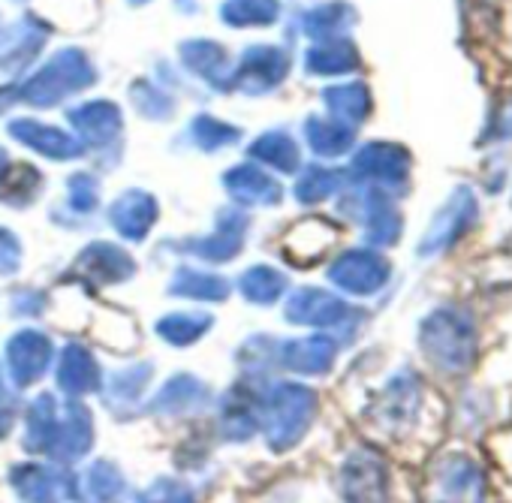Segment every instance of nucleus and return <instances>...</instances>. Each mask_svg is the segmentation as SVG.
Instances as JSON below:
<instances>
[{"instance_id": "49530a36", "label": "nucleus", "mask_w": 512, "mask_h": 503, "mask_svg": "<svg viewBox=\"0 0 512 503\" xmlns=\"http://www.w3.org/2000/svg\"><path fill=\"white\" fill-rule=\"evenodd\" d=\"M22 266V244L19 238L0 226V275H16Z\"/></svg>"}, {"instance_id": "4468645a", "label": "nucleus", "mask_w": 512, "mask_h": 503, "mask_svg": "<svg viewBox=\"0 0 512 503\" xmlns=\"http://www.w3.org/2000/svg\"><path fill=\"white\" fill-rule=\"evenodd\" d=\"M133 260L124 247L112 241H94L82 250V257L76 260V272L85 275L94 284H118L133 275Z\"/></svg>"}, {"instance_id": "c03bdc74", "label": "nucleus", "mask_w": 512, "mask_h": 503, "mask_svg": "<svg viewBox=\"0 0 512 503\" xmlns=\"http://www.w3.org/2000/svg\"><path fill=\"white\" fill-rule=\"evenodd\" d=\"M139 503H196L193 491L175 479H157L139 494Z\"/></svg>"}, {"instance_id": "39448f33", "label": "nucleus", "mask_w": 512, "mask_h": 503, "mask_svg": "<svg viewBox=\"0 0 512 503\" xmlns=\"http://www.w3.org/2000/svg\"><path fill=\"white\" fill-rule=\"evenodd\" d=\"M290 73V55L275 46H253L241 55L238 70L229 73V85L241 94L260 97L278 88Z\"/></svg>"}, {"instance_id": "473e14b6", "label": "nucleus", "mask_w": 512, "mask_h": 503, "mask_svg": "<svg viewBox=\"0 0 512 503\" xmlns=\"http://www.w3.org/2000/svg\"><path fill=\"white\" fill-rule=\"evenodd\" d=\"M281 13L278 0H226L220 7V19L229 28H263L272 25Z\"/></svg>"}, {"instance_id": "2eb2a0df", "label": "nucleus", "mask_w": 512, "mask_h": 503, "mask_svg": "<svg viewBox=\"0 0 512 503\" xmlns=\"http://www.w3.org/2000/svg\"><path fill=\"white\" fill-rule=\"evenodd\" d=\"M91 443H94L91 410L79 401H70L58 416V437H55L52 455L58 461H73V458H82L91 449Z\"/></svg>"}, {"instance_id": "ea45409f", "label": "nucleus", "mask_w": 512, "mask_h": 503, "mask_svg": "<svg viewBox=\"0 0 512 503\" xmlns=\"http://www.w3.org/2000/svg\"><path fill=\"white\" fill-rule=\"evenodd\" d=\"M341 187V172H335V169H323V166H311V169H305L302 175H299V181H296V196H299V202H323V199H329L335 190Z\"/></svg>"}, {"instance_id": "423d86ee", "label": "nucleus", "mask_w": 512, "mask_h": 503, "mask_svg": "<svg viewBox=\"0 0 512 503\" xmlns=\"http://www.w3.org/2000/svg\"><path fill=\"white\" fill-rule=\"evenodd\" d=\"M341 494L347 503H389V473L374 449H356L341 467Z\"/></svg>"}, {"instance_id": "4c0bfd02", "label": "nucleus", "mask_w": 512, "mask_h": 503, "mask_svg": "<svg viewBox=\"0 0 512 503\" xmlns=\"http://www.w3.org/2000/svg\"><path fill=\"white\" fill-rule=\"evenodd\" d=\"M148 380H151V368H148V365L124 368V371H118V374L109 380L106 401H109L112 407H130V404L142 395V389H145Z\"/></svg>"}, {"instance_id": "6e6552de", "label": "nucleus", "mask_w": 512, "mask_h": 503, "mask_svg": "<svg viewBox=\"0 0 512 503\" xmlns=\"http://www.w3.org/2000/svg\"><path fill=\"white\" fill-rule=\"evenodd\" d=\"M329 281L335 287H341L344 293L371 296L389 281V263L377 254V250H365V247L362 250H347V254H341L332 263Z\"/></svg>"}, {"instance_id": "ddd939ff", "label": "nucleus", "mask_w": 512, "mask_h": 503, "mask_svg": "<svg viewBox=\"0 0 512 503\" xmlns=\"http://www.w3.org/2000/svg\"><path fill=\"white\" fill-rule=\"evenodd\" d=\"M244 232H247V217L244 211L238 208H226L220 211L217 217V226L211 235L205 238H196L190 247H184L187 254L205 260V263H229L232 257H238L241 250V241H244Z\"/></svg>"}, {"instance_id": "8fccbe9b", "label": "nucleus", "mask_w": 512, "mask_h": 503, "mask_svg": "<svg viewBox=\"0 0 512 503\" xmlns=\"http://www.w3.org/2000/svg\"><path fill=\"white\" fill-rule=\"evenodd\" d=\"M13 425V410H0V437H4Z\"/></svg>"}, {"instance_id": "cd10ccee", "label": "nucleus", "mask_w": 512, "mask_h": 503, "mask_svg": "<svg viewBox=\"0 0 512 503\" xmlns=\"http://www.w3.org/2000/svg\"><path fill=\"white\" fill-rule=\"evenodd\" d=\"M326 109L332 112L335 121L356 127L368 118L371 112V91L362 82H350V85H335L323 94Z\"/></svg>"}, {"instance_id": "c9c22d12", "label": "nucleus", "mask_w": 512, "mask_h": 503, "mask_svg": "<svg viewBox=\"0 0 512 503\" xmlns=\"http://www.w3.org/2000/svg\"><path fill=\"white\" fill-rule=\"evenodd\" d=\"M85 491L94 503H118L127 491V482L112 461H97L85 473Z\"/></svg>"}, {"instance_id": "f704fd0d", "label": "nucleus", "mask_w": 512, "mask_h": 503, "mask_svg": "<svg viewBox=\"0 0 512 503\" xmlns=\"http://www.w3.org/2000/svg\"><path fill=\"white\" fill-rule=\"evenodd\" d=\"M353 22H356V13L347 4H323V7H314L305 13L302 28L314 40H332L341 31H347Z\"/></svg>"}, {"instance_id": "20e7f679", "label": "nucleus", "mask_w": 512, "mask_h": 503, "mask_svg": "<svg viewBox=\"0 0 512 503\" xmlns=\"http://www.w3.org/2000/svg\"><path fill=\"white\" fill-rule=\"evenodd\" d=\"M485 479L467 455L440 458L425 482V503H482Z\"/></svg>"}, {"instance_id": "f3484780", "label": "nucleus", "mask_w": 512, "mask_h": 503, "mask_svg": "<svg viewBox=\"0 0 512 503\" xmlns=\"http://www.w3.org/2000/svg\"><path fill=\"white\" fill-rule=\"evenodd\" d=\"M338 356V344L329 335H314V338H296L281 344L278 359L284 368L299 371V374H326Z\"/></svg>"}, {"instance_id": "9b49d317", "label": "nucleus", "mask_w": 512, "mask_h": 503, "mask_svg": "<svg viewBox=\"0 0 512 503\" xmlns=\"http://www.w3.org/2000/svg\"><path fill=\"white\" fill-rule=\"evenodd\" d=\"M13 488L28 503H64L76 497V479L49 464H19L13 467Z\"/></svg>"}, {"instance_id": "c756f323", "label": "nucleus", "mask_w": 512, "mask_h": 503, "mask_svg": "<svg viewBox=\"0 0 512 503\" xmlns=\"http://www.w3.org/2000/svg\"><path fill=\"white\" fill-rule=\"evenodd\" d=\"M169 293L184 296V299H199V302H223L229 296V284L220 275H211V272L178 269L172 284H169Z\"/></svg>"}, {"instance_id": "e433bc0d", "label": "nucleus", "mask_w": 512, "mask_h": 503, "mask_svg": "<svg viewBox=\"0 0 512 503\" xmlns=\"http://www.w3.org/2000/svg\"><path fill=\"white\" fill-rule=\"evenodd\" d=\"M211 329V317L208 314H169L157 323V335L175 347H187L196 344L205 332Z\"/></svg>"}, {"instance_id": "3c124183", "label": "nucleus", "mask_w": 512, "mask_h": 503, "mask_svg": "<svg viewBox=\"0 0 512 503\" xmlns=\"http://www.w3.org/2000/svg\"><path fill=\"white\" fill-rule=\"evenodd\" d=\"M4 172H7V154H4V148H0V178H4Z\"/></svg>"}, {"instance_id": "f8f14e48", "label": "nucleus", "mask_w": 512, "mask_h": 503, "mask_svg": "<svg viewBox=\"0 0 512 503\" xmlns=\"http://www.w3.org/2000/svg\"><path fill=\"white\" fill-rule=\"evenodd\" d=\"M52 365V341L43 332L25 329L7 344V368L16 386L37 383Z\"/></svg>"}, {"instance_id": "79ce46f5", "label": "nucleus", "mask_w": 512, "mask_h": 503, "mask_svg": "<svg viewBox=\"0 0 512 503\" xmlns=\"http://www.w3.org/2000/svg\"><path fill=\"white\" fill-rule=\"evenodd\" d=\"M190 136L202 151H217V148H226V145L238 142L241 133L235 127H229L226 121H217L211 115H199L193 121V127H190Z\"/></svg>"}, {"instance_id": "37998d69", "label": "nucleus", "mask_w": 512, "mask_h": 503, "mask_svg": "<svg viewBox=\"0 0 512 503\" xmlns=\"http://www.w3.org/2000/svg\"><path fill=\"white\" fill-rule=\"evenodd\" d=\"M130 97H133L136 109H139L142 115H148V118H166V115L172 112V100H169L166 94H160V91H157L154 85H148V82H136L133 91H130Z\"/></svg>"}, {"instance_id": "864d4df0", "label": "nucleus", "mask_w": 512, "mask_h": 503, "mask_svg": "<svg viewBox=\"0 0 512 503\" xmlns=\"http://www.w3.org/2000/svg\"><path fill=\"white\" fill-rule=\"evenodd\" d=\"M0 389H4V377H0Z\"/></svg>"}, {"instance_id": "bb28decb", "label": "nucleus", "mask_w": 512, "mask_h": 503, "mask_svg": "<svg viewBox=\"0 0 512 503\" xmlns=\"http://www.w3.org/2000/svg\"><path fill=\"white\" fill-rule=\"evenodd\" d=\"M305 67L311 76H341V73H350L359 67V52L353 43L332 37V40H323L320 46H314L308 52Z\"/></svg>"}, {"instance_id": "09e8293b", "label": "nucleus", "mask_w": 512, "mask_h": 503, "mask_svg": "<svg viewBox=\"0 0 512 503\" xmlns=\"http://www.w3.org/2000/svg\"><path fill=\"white\" fill-rule=\"evenodd\" d=\"M43 308V299L40 296H34V293H19L16 296V314H22V311H28V314H37Z\"/></svg>"}, {"instance_id": "2f4dec72", "label": "nucleus", "mask_w": 512, "mask_h": 503, "mask_svg": "<svg viewBox=\"0 0 512 503\" xmlns=\"http://www.w3.org/2000/svg\"><path fill=\"white\" fill-rule=\"evenodd\" d=\"M305 136L311 142V148L320 154V157H341L344 151L353 148V139H356V127H347L341 121H326V118H311L308 127H305Z\"/></svg>"}, {"instance_id": "58836bf2", "label": "nucleus", "mask_w": 512, "mask_h": 503, "mask_svg": "<svg viewBox=\"0 0 512 503\" xmlns=\"http://www.w3.org/2000/svg\"><path fill=\"white\" fill-rule=\"evenodd\" d=\"M40 184L43 178L34 166H16L13 172H4V178H0V202L28 205L37 196Z\"/></svg>"}, {"instance_id": "7ed1b4c3", "label": "nucleus", "mask_w": 512, "mask_h": 503, "mask_svg": "<svg viewBox=\"0 0 512 503\" xmlns=\"http://www.w3.org/2000/svg\"><path fill=\"white\" fill-rule=\"evenodd\" d=\"M94 82V67L85 52L79 49H61L40 73H34L16 97L31 106H55L64 97L85 91Z\"/></svg>"}, {"instance_id": "412c9836", "label": "nucleus", "mask_w": 512, "mask_h": 503, "mask_svg": "<svg viewBox=\"0 0 512 503\" xmlns=\"http://www.w3.org/2000/svg\"><path fill=\"white\" fill-rule=\"evenodd\" d=\"M70 121L79 130L82 142L97 145V148L109 145L121 133V109L109 100H97V103H85V106L73 109Z\"/></svg>"}, {"instance_id": "a19ab883", "label": "nucleus", "mask_w": 512, "mask_h": 503, "mask_svg": "<svg viewBox=\"0 0 512 503\" xmlns=\"http://www.w3.org/2000/svg\"><path fill=\"white\" fill-rule=\"evenodd\" d=\"M332 238H335V229H332L326 220H308V223H302V226L293 232L287 254H290V260H293L302 247H311V263H314V260H320V257L326 254V247L332 244Z\"/></svg>"}, {"instance_id": "1a4fd4ad", "label": "nucleus", "mask_w": 512, "mask_h": 503, "mask_svg": "<svg viewBox=\"0 0 512 503\" xmlns=\"http://www.w3.org/2000/svg\"><path fill=\"white\" fill-rule=\"evenodd\" d=\"M356 317H362L356 308H350L347 302H341L338 296L326 293V290H296L287 302V320L299 323V326H320V329H338L353 323Z\"/></svg>"}, {"instance_id": "5701e85b", "label": "nucleus", "mask_w": 512, "mask_h": 503, "mask_svg": "<svg viewBox=\"0 0 512 503\" xmlns=\"http://www.w3.org/2000/svg\"><path fill=\"white\" fill-rule=\"evenodd\" d=\"M58 386L67 395H88L100 389V368L82 344H70L58 365Z\"/></svg>"}, {"instance_id": "0eeeda50", "label": "nucleus", "mask_w": 512, "mask_h": 503, "mask_svg": "<svg viewBox=\"0 0 512 503\" xmlns=\"http://www.w3.org/2000/svg\"><path fill=\"white\" fill-rule=\"evenodd\" d=\"M476 211H479V208H476L473 190L458 187V190L446 199V205L434 214L428 232L422 235L419 254H422V257H434V254H440V250L452 247V244L473 226Z\"/></svg>"}, {"instance_id": "72a5a7b5", "label": "nucleus", "mask_w": 512, "mask_h": 503, "mask_svg": "<svg viewBox=\"0 0 512 503\" xmlns=\"http://www.w3.org/2000/svg\"><path fill=\"white\" fill-rule=\"evenodd\" d=\"M241 296L253 305H272L281 299V293L287 290V275H281L278 269L269 266H253L241 275L238 281Z\"/></svg>"}, {"instance_id": "393cba45", "label": "nucleus", "mask_w": 512, "mask_h": 503, "mask_svg": "<svg viewBox=\"0 0 512 503\" xmlns=\"http://www.w3.org/2000/svg\"><path fill=\"white\" fill-rule=\"evenodd\" d=\"M58 401L52 395H40L28 407V425H25V449L28 452H46L52 455L55 437H58Z\"/></svg>"}, {"instance_id": "603ef678", "label": "nucleus", "mask_w": 512, "mask_h": 503, "mask_svg": "<svg viewBox=\"0 0 512 503\" xmlns=\"http://www.w3.org/2000/svg\"><path fill=\"white\" fill-rule=\"evenodd\" d=\"M130 4H145V0H130Z\"/></svg>"}, {"instance_id": "6ab92c4d", "label": "nucleus", "mask_w": 512, "mask_h": 503, "mask_svg": "<svg viewBox=\"0 0 512 503\" xmlns=\"http://www.w3.org/2000/svg\"><path fill=\"white\" fill-rule=\"evenodd\" d=\"M416 410H419V380L404 371L398 374L386 392L380 395V404H377V419L392 428V431H401L407 428L413 419H416Z\"/></svg>"}, {"instance_id": "a18cd8bd", "label": "nucleus", "mask_w": 512, "mask_h": 503, "mask_svg": "<svg viewBox=\"0 0 512 503\" xmlns=\"http://www.w3.org/2000/svg\"><path fill=\"white\" fill-rule=\"evenodd\" d=\"M97 202H100V184H97V178L88 175V172L73 175L70 178V205L76 211H94Z\"/></svg>"}, {"instance_id": "f257e3e1", "label": "nucleus", "mask_w": 512, "mask_h": 503, "mask_svg": "<svg viewBox=\"0 0 512 503\" xmlns=\"http://www.w3.org/2000/svg\"><path fill=\"white\" fill-rule=\"evenodd\" d=\"M419 347L434 368L446 374H464L470 371L473 356H476L473 320L464 311L440 308L431 317H425L419 329Z\"/></svg>"}, {"instance_id": "4be33fe9", "label": "nucleus", "mask_w": 512, "mask_h": 503, "mask_svg": "<svg viewBox=\"0 0 512 503\" xmlns=\"http://www.w3.org/2000/svg\"><path fill=\"white\" fill-rule=\"evenodd\" d=\"M362 223L371 244H395L401 235V214L383 190H368L362 196Z\"/></svg>"}, {"instance_id": "a211bd4d", "label": "nucleus", "mask_w": 512, "mask_h": 503, "mask_svg": "<svg viewBox=\"0 0 512 503\" xmlns=\"http://www.w3.org/2000/svg\"><path fill=\"white\" fill-rule=\"evenodd\" d=\"M10 136L52 160H73L82 154V145L70 133H64L61 127L40 124V121H13Z\"/></svg>"}, {"instance_id": "c85d7f7f", "label": "nucleus", "mask_w": 512, "mask_h": 503, "mask_svg": "<svg viewBox=\"0 0 512 503\" xmlns=\"http://www.w3.org/2000/svg\"><path fill=\"white\" fill-rule=\"evenodd\" d=\"M250 157L266 163L269 169L275 172H284V175H293L299 169V145L290 133L284 130H272V133H263L250 145Z\"/></svg>"}, {"instance_id": "de8ad7c7", "label": "nucleus", "mask_w": 512, "mask_h": 503, "mask_svg": "<svg viewBox=\"0 0 512 503\" xmlns=\"http://www.w3.org/2000/svg\"><path fill=\"white\" fill-rule=\"evenodd\" d=\"M491 449H494V458H497L494 464L500 467V473H503V479H506V488L512 491V431L494 437Z\"/></svg>"}, {"instance_id": "a878e982", "label": "nucleus", "mask_w": 512, "mask_h": 503, "mask_svg": "<svg viewBox=\"0 0 512 503\" xmlns=\"http://www.w3.org/2000/svg\"><path fill=\"white\" fill-rule=\"evenodd\" d=\"M181 61L199 79H205V82H211L217 88L220 85H229V70H226V52H223V46H217L211 40H190V43L181 46Z\"/></svg>"}, {"instance_id": "aec40b11", "label": "nucleus", "mask_w": 512, "mask_h": 503, "mask_svg": "<svg viewBox=\"0 0 512 503\" xmlns=\"http://www.w3.org/2000/svg\"><path fill=\"white\" fill-rule=\"evenodd\" d=\"M223 187L244 205H278L284 196L281 184L256 166H232L223 175Z\"/></svg>"}, {"instance_id": "9d476101", "label": "nucleus", "mask_w": 512, "mask_h": 503, "mask_svg": "<svg viewBox=\"0 0 512 503\" xmlns=\"http://www.w3.org/2000/svg\"><path fill=\"white\" fill-rule=\"evenodd\" d=\"M350 172L359 181H371V184H380V187H395V184H404L407 175H410V154L401 145H392V142H371V145L359 148V154L353 157Z\"/></svg>"}, {"instance_id": "b1692460", "label": "nucleus", "mask_w": 512, "mask_h": 503, "mask_svg": "<svg viewBox=\"0 0 512 503\" xmlns=\"http://www.w3.org/2000/svg\"><path fill=\"white\" fill-rule=\"evenodd\" d=\"M205 398H208V392L196 377L178 374L157 392V398L151 401V410L154 413H169V416H184V413L199 410L205 404Z\"/></svg>"}, {"instance_id": "dca6fc26", "label": "nucleus", "mask_w": 512, "mask_h": 503, "mask_svg": "<svg viewBox=\"0 0 512 503\" xmlns=\"http://www.w3.org/2000/svg\"><path fill=\"white\" fill-rule=\"evenodd\" d=\"M109 220H112V226H115L124 238L142 241V238L151 232L154 220H157V202H154V196L145 193V190H127V193H121V196L115 199V205L109 208Z\"/></svg>"}, {"instance_id": "7c9ffc66", "label": "nucleus", "mask_w": 512, "mask_h": 503, "mask_svg": "<svg viewBox=\"0 0 512 503\" xmlns=\"http://www.w3.org/2000/svg\"><path fill=\"white\" fill-rule=\"evenodd\" d=\"M220 428L229 440H247L256 431V422H260V413H256V404L247 392L235 389L223 398V410H220Z\"/></svg>"}, {"instance_id": "f03ea898", "label": "nucleus", "mask_w": 512, "mask_h": 503, "mask_svg": "<svg viewBox=\"0 0 512 503\" xmlns=\"http://www.w3.org/2000/svg\"><path fill=\"white\" fill-rule=\"evenodd\" d=\"M266 440L275 452L296 446L317 416V395L299 383H278L263 404Z\"/></svg>"}]
</instances>
